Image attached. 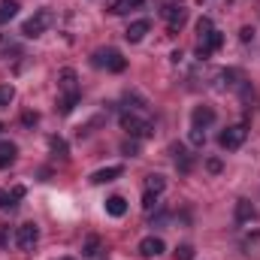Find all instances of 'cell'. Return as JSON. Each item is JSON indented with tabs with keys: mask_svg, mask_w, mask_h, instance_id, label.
Returning <instances> with one entry per match:
<instances>
[{
	"mask_svg": "<svg viewBox=\"0 0 260 260\" xmlns=\"http://www.w3.org/2000/svg\"><path fill=\"white\" fill-rule=\"evenodd\" d=\"M118 121H121V127L127 130L133 139H148L151 133H154V127H151V121H145V118H139L136 112H121L118 115Z\"/></svg>",
	"mask_w": 260,
	"mask_h": 260,
	"instance_id": "cell-1",
	"label": "cell"
},
{
	"mask_svg": "<svg viewBox=\"0 0 260 260\" xmlns=\"http://www.w3.org/2000/svg\"><path fill=\"white\" fill-rule=\"evenodd\" d=\"M94 67H106L109 73H124V70H127V61L121 58V52H115V49H103V52L94 55Z\"/></svg>",
	"mask_w": 260,
	"mask_h": 260,
	"instance_id": "cell-2",
	"label": "cell"
},
{
	"mask_svg": "<svg viewBox=\"0 0 260 260\" xmlns=\"http://www.w3.org/2000/svg\"><path fill=\"white\" fill-rule=\"evenodd\" d=\"M49 24H52V12H49V9H37V12L21 24V34H24V37H40Z\"/></svg>",
	"mask_w": 260,
	"mask_h": 260,
	"instance_id": "cell-3",
	"label": "cell"
},
{
	"mask_svg": "<svg viewBox=\"0 0 260 260\" xmlns=\"http://www.w3.org/2000/svg\"><path fill=\"white\" fill-rule=\"evenodd\" d=\"M245 136H248V127H245V124H233V127H227L218 136V145L227 148V151H236V148L245 142Z\"/></svg>",
	"mask_w": 260,
	"mask_h": 260,
	"instance_id": "cell-4",
	"label": "cell"
},
{
	"mask_svg": "<svg viewBox=\"0 0 260 260\" xmlns=\"http://www.w3.org/2000/svg\"><path fill=\"white\" fill-rule=\"evenodd\" d=\"M221 46H224V34H221V30H212L206 40H200V43H197V58H203V61H206V58H212Z\"/></svg>",
	"mask_w": 260,
	"mask_h": 260,
	"instance_id": "cell-5",
	"label": "cell"
},
{
	"mask_svg": "<svg viewBox=\"0 0 260 260\" xmlns=\"http://www.w3.org/2000/svg\"><path fill=\"white\" fill-rule=\"evenodd\" d=\"M37 239H40V227H37V224H21L18 233H15V242H18V248H24V251H30V248L37 245Z\"/></svg>",
	"mask_w": 260,
	"mask_h": 260,
	"instance_id": "cell-6",
	"label": "cell"
},
{
	"mask_svg": "<svg viewBox=\"0 0 260 260\" xmlns=\"http://www.w3.org/2000/svg\"><path fill=\"white\" fill-rule=\"evenodd\" d=\"M58 88L64 91V97L79 94V76H76V70H73V67H64V70L58 73Z\"/></svg>",
	"mask_w": 260,
	"mask_h": 260,
	"instance_id": "cell-7",
	"label": "cell"
},
{
	"mask_svg": "<svg viewBox=\"0 0 260 260\" xmlns=\"http://www.w3.org/2000/svg\"><path fill=\"white\" fill-rule=\"evenodd\" d=\"M164 251H167V245H164L160 236H145V239L139 242V254H142V257H160Z\"/></svg>",
	"mask_w": 260,
	"mask_h": 260,
	"instance_id": "cell-8",
	"label": "cell"
},
{
	"mask_svg": "<svg viewBox=\"0 0 260 260\" xmlns=\"http://www.w3.org/2000/svg\"><path fill=\"white\" fill-rule=\"evenodd\" d=\"M148 30H151V21H148V18H136V21H130V24H127L124 37H127L130 43H139Z\"/></svg>",
	"mask_w": 260,
	"mask_h": 260,
	"instance_id": "cell-9",
	"label": "cell"
},
{
	"mask_svg": "<svg viewBox=\"0 0 260 260\" xmlns=\"http://www.w3.org/2000/svg\"><path fill=\"white\" fill-rule=\"evenodd\" d=\"M164 15H167V21H170V34H176V30L185 24L188 9H185V6H170V9H164Z\"/></svg>",
	"mask_w": 260,
	"mask_h": 260,
	"instance_id": "cell-10",
	"label": "cell"
},
{
	"mask_svg": "<svg viewBox=\"0 0 260 260\" xmlns=\"http://www.w3.org/2000/svg\"><path fill=\"white\" fill-rule=\"evenodd\" d=\"M170 151L176 154V167H179V173H191V170H194V157L185 151V145H173Z\"/></svg>",
	"mask_w": 260,
	"mask_h": 260,
	"instance_id": "cell-11",
	"label": "cell"
},
{
	"mask_svg": "<svg viewBox=\"0 0 260 260\" xmlns=\"http://www.w3.org/2000/svg\"><path fill=\"white\" fill-rule=\"evenodd\" d=\"M121 173H124V167H103V170H97V173L91 176V182H94V185H106V182H115Z\"/></svg>",
	"mask_w": 260,
	"mask_h": 260,
	"instance_id": "cell-12",
	"label": "cell"
},
{
	"mask_svg": "<svg viewBox=\"0 0 260 260\" xmlns=\"http://www.w3.org/2000/svg\"><path fill=\"white\" fill-rule=\"evenodd\" d=\"M15 154H18V145L9 142V139H3V142H0V170L12 167V164H15Z\"/></svg>",
	"mask_w": 260,
	"mask_h": 260,
	"instance_id": "cell-13",
	"label": "cell"
},
{
	"mask_svg": "<svg viewBox=\"0 0 260 260\" xmlns=\"http://www.w3.org/2000/svg\"><path fill=\"white\" fill-rule=\"evenodd\" d=\"M191 121H194V127H209L212 121H215V109H209V106H197L194 115H191Z\"/></svg>",
	"mask_w": 260,
	"mask_h": 260,
	"instance_id": "cell-14",
	"label": "cell"
},
{
	"mask_svg": "<svg viewBox=\"0 0 260 260\" xmlns=\"http://www.w3.org/2000/svg\"><path fill=\"white\" fill-rule=\"evenodd\" d=\"M254 218H257V209H254L248 200H239V203H236V221L245 224V221H254Z\"/></svg>",
	"mask_w": 260,
	"mask_h": 260,
	"instance_id": "cell-15",
	"label": "cell"
},
{
	"mask_svg": "<svg viewBox=\"0 0 260 260\" xmlns=\"http://www.w3.org/2000/svg\"><path fill=\"white\" fill-rule=\"evenodd\" d=\"M127 212V203H124V197H109L106 200V215H112V218H121Z\"/></svg>",
	"mask_w": 260,
	"mask_h": 260,
	"instance_id": "cell-16",
	"label": "cell"
},
{
	"mask_svg": "<svg viewBox=\"0 0 260 260\" xmlns=\"http://www.w3.org/2000/svg\"><path fill=\"white\" fill-rule=\"evenodd\" d=\"M164 188H167V179H164V176H157V173L145 176V191H151V194H160Z\"/></svg>",
	"mask_w": 260,
	"mask_h": 260,
	"instance_id": "cell-17",
	"label": "cell"
},
{
	"mask_svg": "<svg viewBox=\"0 0 260 260\" xmlns=\"http://www.w3.org/2000/svg\"><path fill=\"white\" fill-rule=\"evenodd\" d=\"M18 12V0H0V24H6Z\"/></svg>",
	"mask_w": 260,
	"mask_h": 260,
	"instance_id": "cell-18",
	"label": "cell"
},
{
	"mask_svg": "<svg viewBox=\"0 0 260 260\" xmlns=\"http://www.w3.org/2000/svg\"><path fill=\"white\" fill-rule=\"evenodd\" d=\"M136 6H142V0H115L109 12H115V15H127L130 9H136Z\"/></svg>",
	"mask_w": 260,
	"mask_h": 260,
	"instance_id": "cell-19",
	"label": "cell"
},
{
	"mask_svg": "<svg viewBox=\"0 0 260 260\" xmlns=\"http://www.w3.org/2000/svg\"><path fill=\"white\" fill-rule=\"evenodd\" d=\"M212 30H215V24H212V18H209V15H203V18L197 21V34H200V40H206V37H209Z\"/></svg>",
	"mask_w": 260,
	"mask_h": 260,
	"instance_id": "cell-20",
	"label": "cell"
},
{
	"mask_svg": "<svg viewBox=\"0 0 260 260\" xmlns=\"http://www.w3.org/2000/svg\"><path fill=\"white\" fill-rule=\"evenodd\" d=\"M76 103H79V94H70V97H64V100L58 103V112H61V115H70V112L76 109Z\"/></svg>",
	"mask_w": 260,
	"mask_h": 260,
	"instance_id": "cell-21",
	"label": "cell"
},
{
	"mask_svg": "<svg viewBox=\"0 0 260 260\" xmlns=\"http://www.w3.org/2000/svg\"><path fill=\"white\" fill-rule=\"evenodd\" d=\"M49 145H52V151H55L58 157H67V154H70V148H67V142L61 139V136H52V139H49Z\"/></svg>",
	"mask_w": 260,
	"mask_h": 260,
	"instance_id": "cell-22",
	"label": "cell"
},
{
	"mask_svg": "<svg viewBox=\"0 0 260 260\" xmlns=\"http://www.w3.org/2000/svg\"><path fill=\"white\" fill-rule=\"evenodd\" d=\"M12 100H15V88H12V85H0V109L9 106Z\"/></svg>",
	"mask_w": 260,
	"mask_h": 260,
	"instance_id": "cell-23",
	"label": "cell"
},
{
	"mask_svg": "<svg viewBox=\"0 0 260 260\" xmlns=\"http://www.w3.org/2000/svg\"><path fill=\"white\" fill-rule=\"evenodd\" d=\"M121 151H124L127 157H136V154H139V142L130 136V139H124V142H121Z\"/></svg>",
	"mask_w": 260,
	"mask_h": 260,
	"instance_id": "cell-24",
	"label": "cell"
},
{
	"mask_svg": "<svg viewBox=\"0 0 260 260\" xmlns=\"http://www.w3.org/2000/svg\"><path fill=\"white\" fill-rule=\"evenodd\" d=\"M194 248H191V245H179V248H176V251H173V257L176 260H194Z\"/></svg>",
	"mask_w": 260,
	"mask_h": 260,
	"instance_id": "cell-25",
	"label": "cell"
},
{
	"mask_svg": "<svg viewBox=\"0 0 260 260\" xmlns=\"http://www.w3.org/2000/svg\"><path fill=\"white\" fill-rule=\"evenodd\" d=\"M236 79H242L239 70H221V82H224V85H239Z\"/></svg>",
	"mask_w": 260,
	"mask_h": 260,
	"instance_id": "cell-26",
	"label": "cell"
},
{
	"mask_svg": "<svg viewBox=\"0 0 260 260\" xmlns=\"http://www.w3.org/2000/svg\"><path fill=\"white\" fill-rule=\"evenodd\" d=\"M97 248H100V239H97V236H88V242H85V251H82V254H85V257H94V254H97Z\"/></svg>",
	"mask_w": 260,
	"mask_h": 260,
	"instance_id": "cell-27",
	"label": "cell"
},
{
	"mask_svg": "<svg viewBox=\"0 0 260 260\" xmlns=\"http://www.w3.org/2000/svg\"><path fill=\"white\" fill-rule=\"evenodd\" d=\"M124 97H127V103H133V106H136V109H145V106H148V103H145V100H142V97H139V94H136V91H127V94H124Z\"/></svg>",
	"mask_w": 260,
	"mask_h": 260,
	"instance_id": "cell-28",
	"label": "cell"
},
{
	"mask_svg": "<svg viewBox=\"0 0 260 260\" xmlns=\"http://www.w3.org/2000/svg\"><path fill=\"white\" fill-rule=\"evenodd\" d=\"M206 170H209V173H212V176H218V173H221V170H224V164H221V160H218V157H209V160H206Z\"/></svg>",
	"mask_w": 260,
	"mask_h": 260,
	"instance_id": "cell-29",
	"label": "cell"
},
{
	"mask_svg": "<svg viewBox=\"0 0 260 260\" xmlns=\"http://www.w3.org/2000/svg\"><path fill=\"white\" fill-rule=\"evenodd\" d=\"M239 40H242V43H251V40H254V27H248V24H245V27L239 30Z\"/></svg>",
	"mask_w": 260,
	"mask_h": 260,
	"instance_id": "cell-30",
	"label": "cell"
},
{
	"mask_svg": "<svg viewBox=\"0 0 260 260\" xmlns=\"http://www.w3.org/2000/svg\"><path fill=\"white\" fill-rule=\"evenodd\" d=\"M191 142H194V145H203V142H206V133H203L200 127H194L191 130Z\"/></svg>",
	"mask_w": 260,
	"mask_h": 260,
	"instance_id": "cell-31",
	"label": "cell"
},
{
	"mask_svg": "<svg viewBox=\"0 0 260 260\" xmlns=\"http://www.w3.org/2000/svg\"><path fill=\"white\" fill-rule=\"evenodd\" d=\"M154 197H157V194H151V191H145V197H142V209H148V212H151V206L157 203Z\"/></svg>",
	"mask_w": 260,
	"mask_h": 260,
	"instance_id": "cell-32",
	"label": "cell"
},
{
	"mask_svg": "<svg viewBox=\"0 0 260 260\" xmlns=\"http://www.w3.org/2000/svg\"><path fill=\"white\" fill-rule=\"evenodd\" d=\"M21 121L30 127V124H37V121H40V115H37V112H24V115H21Z\"/></svg>",
	"mask_w": 260,
	"mask_h": 260,
	"instance_id": "cell-33",
	"label": "cell"
},
{
	"mask_svg": "<svg viewBox=\"0 0 260 260\" xmlns=\"http://www.w3.org/2000/svg\"><path fill=\"white\" fill-rule=\"evenodd\" d=\"M164 221H167V209H160V212H157V215L151 218V227H160Z\"/></svg>",
	"mask_w": 260,
	"mask_h": 260,
	"instance_id": "cell-34",
	"label": "cell"
},
{
	"mask_svg": "<svg viewBox=\"0 0 260 260\" xmlns=\"http://www.w3.org/2000/svg\"><path fill=\"white\" fill-rule=\"evenodd\" d=\"M9 206H15V203H12V197L6 194V191H0V209H9Z\"/></svg>",
	"mask_w": 260,
	"mask_h": 260,
	"instance_id": "cell-35",
	"label": "cell"
},
{
	"mask_svg": "<svg viewBox=\"0 0 260 260\" xmlns=\"http://www.w3.org/2000/svg\"><path fill=\"white\" fill-rule=\"evenodd\" d=\"M9 197H12V203H15V200H21V197H24V188H21V185H15V188L9 191Z\"/></svg>",
	"mask_w": 260,
	"mask_h": 260,
	"instance_id": "cell-36",
	"label": "cell"
},
{
	"mask_svg": "<svg viewBox=\"0 0 260 260\" xmlns=\"http://www.w3.org/2000/svg\"><path fill=\"white\" fill-rule=\"evenodd\" d=\"M64 260H70V257H64Z\"/></svg>",
	"mask_w": 260,
	"mask_h": 260,
	"instance_id": "cell-37",
	"label": "cell"
}]
</instances>
